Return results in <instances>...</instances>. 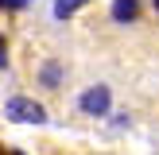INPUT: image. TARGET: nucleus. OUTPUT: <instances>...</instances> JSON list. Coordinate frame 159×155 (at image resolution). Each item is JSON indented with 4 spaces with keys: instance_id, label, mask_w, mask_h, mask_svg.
<instances>
[{
    "instance_id": "nucleus-1",
    "label": "nucleus",
    "mask_w": 159,
    "mask_h": 155,
    "mask_svg": "<svg viewBox=\"0 0 159 155\" xmlns=\"http://www.w3.org/2000/svg\"><path fill=\"white\" fill-rule=\"evenodd\" d=\"M4 116L12 124H47V108L35 97H23V93H16V97L4 101Z\"/></svg>"
},
{
    "instance_id": "nucleus-2",
    "label": "nucleus",
    "mask_w": 159,
    "mask_h": 155,
    "mask_svg": "<svg viewBox=\"0 0 159 155\" xmlns=\"http://www.w3.org/2000/svg\"><path fill=\"white\" fill-rule=\"evenodd\" d=\"M109 108H113V89H109L105 82H97V85H85L82 93H78V113L82 116H109Z\"/></svg>"
},
{
    "instance_id": "nucleus-3",
    "label": "nucleus",
    "mask_w": 159,
    "mask_h": 155,
    "mask_svg": "<svg viewBox=\"0 0 159 155\" xmlns=\"http://www.w3.org/2000/svg\"><path fill=\"white\" fill-rule=\"evenodd\" d=\"M35 82L43 85V89H62V85H66V62L43 58V62L35 66Z\"/></svg>"
},
{
    "instance_id": "nucleus-4",
    "label": "nucleus",
    "mask_w": 159,
    "mask_h": 155,
    "mask_svg": "<svg viewBox=\"0 0 159 155\" xmlns=\"http://www.w3.org/2000/svg\"><path fill=\"white\" fill-rule=\"evenodd\" d=\"M109 20L120 23V27L136 23L140 20V0H113V4H109Z\"/></svg>"
},
{
    "instance_id": "nucleus-5",
    "label": "nucleus",
    "mask_w": 159,
    "mask_h": 155,
    "mask_svg": "<svg viewBox=\"0 0 159 155\" xmlns=\"http://www.w3.org/2000/svg\"><path fill=\"white\" fill-rule=\"evenodd\" d=\"M85 4H89V0H54L51 12H54V20H70V16H78Z\"/></svg>"
},
{
    "instance_id": "nucleus-6",
    "label": "nucleus",
    "mask_w": 159,
    "mask_h": 155,
    "mask_svg": "<svg viewBox=\"0 0 159 155\" xmlns=\"http://www.w3.org/2000/svg\"><path fill=\"white\" fill-rule=\"evenodd\" d=\"M8 66V43H4V35H0V70Z\"/></svg>"
},
{
    "instance_id": "nucleus-7",
    "label": "nucleus",
    "mask_w": 159,
    "mask_h": 155,
    "mask_svg": "<svg viewBox=\"0 0 159 155\" xmlns=\"http://www.w3.org/2000/svg\"><path fill=\"white\" fill-rule=\"evenodd\" d=\"M152 4H155V12H159V0H152Z\"/></svg>"
},
{
    "instance_id": "nucleus-8",
    "label": "nucleus",
    "mask_w": 159,
    "mask_h": 155,
    "mask_svg": "<svg viewBox=\"0 0 159 155\" xmlns=\"http://www.w3.org/2000/svg\"><path fill=\"white\" fill-rule=\"evenodd\" d=\"M16 155H23V151H16Z\"/></svg>"
}]
</instances>
